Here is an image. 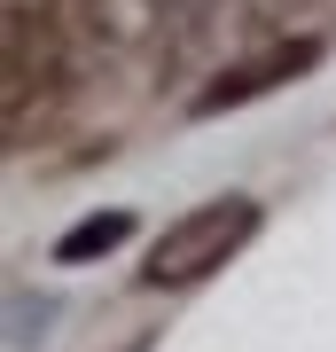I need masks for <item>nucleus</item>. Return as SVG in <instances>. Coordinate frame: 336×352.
<instances>
[{"label":"nucleus","instance_id":"obj_4","mask_svg":"<svg viewBox=\"0 0 336 352\" xmlns=\"http://www.w3.org/2000/svg\"><path fill=\"white\" fill-rule=\"evenodd\" d=\"M188 0H94V32L117 39V47H141V39H157Z\"/></svg>","mask_w":336,"mask_h":352},{"label":"nucleus","instance_id":"obj_3","mask_svg":"<svg viewBox=\"0 0 336 352\" xmlns=\"http://www.w3.org/2000/svg\"><path fill=\"white\" fill-rule=\"evenodd\" d=\"M321 63V39H282V47H266V55H250V63H227L212 87H203L188 110L196 118H219V110H243V102H258V94H274L282 78H298Z\"/></svg>","mask_w":336,"mask_h":352},{"label":"nucleus","instance_id":"obj_2","mask_svg":"<svg viewBox=\"0 0 336 352\" xmlns=\"http://www.w3.org/2000/svg\"><path fill=\"white\" fill-rule=\"evenodd\" d=\"M258 219H266L258 196H212V204H196V212H180V219L149 243L141 282H149V289H188V282L219 274V266L258 235Z\"/></svg>","mask_w":336,"mask_h":352},{"label":"nucleus","instance_id":"obj_5","mask_svg":"<svg viewBox=\"0 0 336 352\" xmlns=\"http://www.w3.org/2000/svg\"><path fill=\"white\" fill-rule=\"evenodd\" d=\"M125 235H133V212H87L78 227H63V235H55V266H87V258H110Z\"/></svg>","mask_w":336,"mask_h":352},{"label":"nucleus","instance_id":"obj_1","mask_svg":"<svg viewBox=\"0 0 336 352\" xmlns=\"http://www.w3.org/2000/svg\"><path fill=\"white\" fill-rule=\"evenodd\" d=\"M63 87V16L55 0H0V126L8 141L32 133V118Z\"/></svg>","mask_w":336,"mask_h":352}]
</instances>
